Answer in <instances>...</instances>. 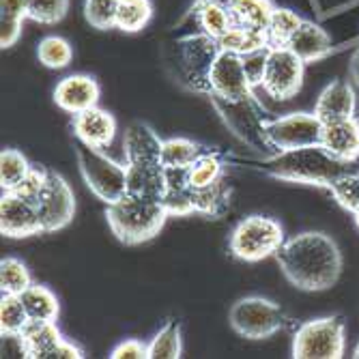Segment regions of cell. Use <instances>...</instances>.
<instances>
[{"instance_id": "cell-17", "label": "cell", "mask_w": 359, "mask_h": 359, "mask_svg": "<svg viewBox=\"0 0 359 359\" xmlns=\"http://www.w3.org/2000/svg\"><path fill=\"white\" fill-rule=\"evenodd\" d=\"M161 140L155 129L142 121L132 123L125 129L123 136V153H125V164H153V161H161Z\"/></svg>"}, {"instance_id": "cell-44", "label": "cell", "mask_w": 359, "mask_h": 359, "mask_svg": "<svg viewBox=\"0 0 359 359\" xmlns=\"http://www.w3.org/2000/svg\"><path fill=\"white\" fill-rule=\"evenodd\" d=\"M110 359H149V344L140 340H125L112 348Z\"/></svg>"}, {"instance_id": "cell-16", "label": "cell", "mask_w": 359, "mask_h": 359, "mask_svg": "<svg viewBox=\"0 0 359 359\" xmlns=\"http://www.w3.org/2000/svg\"><path fill=\"white\" fill-rule=\"evenodd\" d=\"M72 127L80 142L95 149H108L116 136V118L100 106L74 114Z\"/></svg>"}, {"instance_id": "cell-19", "label": "cell", "mask_w": 359, "mask_h": 359, "mask_svg": "<svg viewBox=\"0 0 359 359\" xmlns=\"http://www.w3.org/2000/svg\"><path fill=\"white\" fill-rule=\"evenodd\" d=\"M320 144L332 155L344 161L359 159V121L355 116L332 121L323 125Z\"/></svg>"}, {"instance_id": "cell-24", "label": "cell", "mask_w": 359, "mask_h": 359, "mask_svg": "<svg viewBox=\"0 0 359 359\" xmlns=\"http://www.w3.org/2000/svg\"><path fill=\"white\" fill-rule=\"evenodd\" d=\"M194 13H196V22H198L201 30L217 41L235 26L226 0H201V3L196 5Z\"/></svg>"}, {"instance_id": "cell-11", "label": "cell", "mask_w": 359, "mask_h": 359, "mask_svg": "<svg viewBox=\"0 0 359 359\" xmlns=\"http://www.w3.org/2000/svg\"><path fill=\"white\" fill-rule=\"evenodd\" d=\"M211 104L222 114L224 123L233 129L237 138H241L245 144L258 151L269 149L263 136V125L267 116L256 97H250V100H243V102H224V100H217V97H211Z\"/></svg>"}, {"instance_id": "cell-48", "label": "cell", "mask_w": 359, "mask_h": 359, "mask_svg": "<svg viewBox=\"0 0 359 359\" xmlns=\"http://www.w3.org/2000/svg\"><path fill=\"white\" fill-rule=\"evenodd\" d=\"M353 357H355V359H359V344H357V348H355V353H353Z\"/></svg>"}, {"instance_id": "cell-36", "label": "cell", "mask_w": 359, "mask_h": 359, "mask_svg": "<svg viewBox=\"0 0 359 359\" xmlns=\"http://www.w3.org/2000/svg\"><path fill=\"white\" fill-rule=\"evenodd\" d=\"M30 284L32 276L20 258L9 256L0 260V290L11 292V295H22Z\"/></svg>"}, {"instance_id": "cell-20", "label": "cell", "mask_w": 359, "mask_h": 359, "mask_svg": "<svg viewBox=\"0 0 359 359\" xmlns=\"http://www.w3.org/2000/svg\"><path fill=\"white\" fill-rule=\"evenodd\" d=\"M127 194L161 203L166 194V168L161 166V161L127 164Z\"/></svg>"}, {"instance_id": "cell-46", "label": "cell", "mask_w": 359, "mask_h": 359, "mask_svg": "<svg viewBox=\"0 0 359 359\" xmlns=\"http://www.w3.org/2000/svg\"><path fill=\"white\" fill-rule=\"evenodd\" d=\"M348 80L353 86L359 88V48L355 50V54L351 56V62H348Z\"/></svg>"}, {"instance_id": "cell-21", "label": "cell", "mask_w": 359, "mask_h": 359, "mask_svg": "<svg viewBox=\"0 0 359 359\" xmlns=\"http://www.w3.org/2000/svg\"><path fill=\"white\" fill-rule=\"evenodd\" d=\"M286 48L295 52L304 62H314L332 52V37L316 22L304 20L302 26L295 30V35L288 39Z\"/></svg>"}, {"instance_id": "cell-6", "label": "cell", "mask_w": 359, "mask_h": 359, "mask_svg": "<svg viewBox=\"0 0 359 359\" xmlns=\"http://www.w3.org/2000/svg\"><path fill=\"white\" fill-rule=\"evenodd\" d=\"M284 241V228L276 217L248 215L235 226L231 235V252L245 263H258V260L276 256Z\"/></svg>"}, {"instance_id": "cell-13", "label": "cell", "mask_w": 359, "mask_h": 359, "mask_svg": "<svg viewBox=\"0 0 359 359\" xmlns=\"http://www.w3.org/2000/svg\"><path fill=\"white\" fill-rule=\"evenodd\" d=\"M209 84H211L209 97H217V100H224V102H243V100H250V97H256L254 88L250 86L245 78L241 54L224 50V48L219 50L211 67Z\"/></svg>"}, {"instance_id": "cell-3", "label": "cell", "mask_w": 359, "mask_h": 359, "mask_svg": "<svg viewBox=\"0 0 359 359\" xmlns=\"http://www.w3.org/2000/svg\"><path fill=\"white\" fill-rule=\"evenodd\" d=\"M106 217L110 224V231L121 243L138 245L159 235L170 215L164 209V205L157 201L125 194L123 198L108 205Z\"/></svg>"}, {"instance_id": "cell-41", "label": "cell", "mask_w": 359, "mask_h": 359, "mask_svg": "<svg viewBox=\"0 0 359 359\" xmlns=\"http://www.w3.org/2000/svg\"><path fill=\"white\" fill-rule=\"evenodd\" d=\"M330 189L342 209H346L351 213L359 211V172L348 170L338 181H334Z\"/></svg>"}, {"instance_id": "cell-4", "label": "cell", "mask_w": 359, "mask_h": 359, "mask_svg": "<svg viewBox=\"0 0 359 359\" xmlns=\"http://www.w3.org/2000/svg\"><path fill=\"white\" fill-rule=\"evenodd\" d=\"M76 157L86 185L100 201L110 205L127 194V164H118L102 149L88 147L80 140L76 144Z\"/></svg>"}, {"instance_id": "cell-30", "label": "cell", "mask_w": 359, "mask_h": 359, "mask_svg": "<svg viewBox=\"0 0 359 359\" xmlns=\"http://www.w3.org/2000/svg\"><path fill=\"white\" fill-rule=\"evenodd\" d=\"M183 353L181 323L170 318L149 342V359H179Z\"/></svg>"}, {"instance_id": "cell-23", "label": "cell", "mask_w": 359, "mask_h": 359, "mask_svg": "<svg viewBox=\"0 0 359 359\" xmlns=\"http://www.w3.org/2000/svg\"><path fill=\"white\" fill-rule=\"evenodd\" d=\"M20 336L26 348V359H46L48 353L62 340L56 320H30Z\"/></svg>"}, {"instance_id": "cell-26", "label": "cell", "mask_w": 359, "mask_h": 359, "mask_svg": "<svg viewBox=\"0 0 359 359\" xmlns=\"http://www.w3.org/2000/svg\"><path fill=\"white\" fill-rule=\"evenodd\" d=\"M228 9H231L235 26L254 28V30H265L269 26L273 5L269 0H226Z\"/></svg>"}, {"instance_id": "cell-37", "label": "cell", "mask_w": 359, "mask_h": 359, "mask_svg": "<svg viewBox=\"0 0 359 359\" xmlns=\"http://www.w3.org/2000/svg\"><path fill=\"white\" fill-rule=\"evenodd\" d=\"M187 175H189L191 187H205V185H211L213 181L222 179L224 177V161H222L219 153H215V151L203 153L187 168Z\"/></svg>"}, {"instance_id": "cell-14", "label": "cell", "mask_w": 359, "mask_h": 359, "mask_svg": "<svg viewBox=\"0 0 359 359\" xmlns=\"http://www.w3.org/2000/svg\"><path fill=\"white\" fill-rule=\"evenodd\" d=\"M0 233L11 239H24L43 233L37 205L18 191H3L0 198Z\"/></svg>"}, {"instance_id": "cell-47", "label": "cell", "mask_w": 359, "mask_h": 359, "mask_svg": "<svg viewBox=\"0 0 359 359\" xmlns=\"http://www.w3.org/2000/svg\"><path fill=\"white\" fill-rule=\"evenodd\" d=\"M355 215V224H357V228H359V211L357 213H353Z\"/></svg>"}, {"instance_id": "cell-34", "label": "cell", "mask_w": 359, "mask_h": 359, "mask_svg": "<svg viewBox=\"0 0 359 359\" xmlns=\"http://www.w3.org/2000/svg\"><path fill=\"white\" fill-rule=\"evenodd\" d=\"M37 58L48 69H65L74 58V48L65 37L50 35V37H43L39 41Z\"/></svg>"}, {"instance_id": "cell-5", "label": "cell", "mask_w": 359, "mask_h": 359, "mask_svg": "<svg viewBox=\"0 0 359 359\" xmlns=\"http://www.w3.org/2000/svg\"><path fill=\"white\" fill-rule=\"evenodd\" d=\"M342 316H323L302 323L292 336L295 359H340L346 346Z\"/></svg>"}, {"instance_id": "cell-22", "label": "cell", "mask_w": 359, "mask_h": 359, "mask_svg": "<svg viewBox=\"0 0 359 359\" xmlns=\"http://www.w3.org/2000/svg\"><path fill=\"white\" fill-rule=\"evenodd\" d=\"M191 194L194 187L189 183L187 168H166V194L161 198V205H164L170 217L196 213Z\"/></svg>"}, {"instance_id": "cell-27", "label": "cell", "mask_w": 359, "mask_h": 359, "mask_svg": "<svg viewBox=\"0 0 359 359\" xmlns=\"http://www.w3.org/2000/svg\"><path fill=\"white\" fill-rule=\"evenodd\" d=\"M20 297L30 320H56L58 318V312H60L58 299L48 286L32 282Z\"/></svg>"}, {"instance_id": "cell-32", "label": "cell", "mask_w": 359, "mask_h": 359, "mask_svg": "<svg viewBox=\"0 0 359 359\" xmlns=\"http://www.w3.org/2000/svg\"><path fill=\"white\" fill-rule=\"evenodd\" d=\"M32 164L18 149H3L0 153V187L3 191H13L28 177Z\"/></svg>"}, {"instance_id": "cell-1", "label": "cell", "mask_w": 359, "mask_h": 359, "mask_svg": "<svg viewBox=\"0 0 359 359\" xmlns=\"http://www.w3.org/2000/svg\"><path fill=\"white\" fill-rule=\"evenodd\" d=\"M276 260L284 278L308 292L332 288L342 273L340 248L325 233H302L286 239L276 252Z\"/></svg>"}, {"instance_id": "cell-7", "label": "cell", "mask_w": 359, "mask_h": 359, "mask_svg": "<svg viewBox=\"0 0 359 359\" xmlns=\"http://www.w3.org/2000/svg\"><path fill=\"white\" fill-rule=\"evenodd\" d=\"M219 50V41L205 35V32L187 35L177 41V72L189 90L211 95L209 76Z\"/></svg>"}, {"instance_id": "cell-45", "label": "cell", "mask_w": 359, "mask_h": 359, "mask_svg": "<svg viewBox=\"0 0 359 359\" xmlns=\"http://www.w3.org/2000/svg\"><path fill=\"white\" fill-rule=\"evenodd\" d=\"M82 357H84V351H82L78 344L69 342L67 338H62V340L48 353L46 359H82Z\"/></svg>"}, {"instance_id": "cell-18", "label": "cell", "mask_w": 359, "mask_h": 359, "mask_svg": "<svg viewBox=\"0 0 359 359\" xmlns=\"http://www.w3.org/2000/svg\"><path fill=\"white\" fill-rule=\"evenodd\" d=\"M355 108H357L355 86L351 82L336 80V82L325 86L323 93L318 95L316 106H314V114L325 125V123H332V121L355 116Z\"/></svg>"}, {"instance_id": "cell-35", "label": "cell", "mask_w": 359, "mask_h": 359, "mask_svg": "<svg viewBox=\"0 0 359 359\" xmlns=\"http://www.w3.org/2000/svg\"><path fill=\"white\" fill-rule=\"evenodd\" d=\"M30 323L20 295L3 292L0 297V334H22Z\"/></svg>"}, {"instance_id": "cell-38", "label": "cell", "mask_w": 359, "mask_h": 359, "mask_svg": "<svg viewBox=\"0 0 359 359\" xmlns=\"http://www.w3.org/2000/svg\"><path fill=\"white\" fill-rule=\"evenodd\" d=\"M304 18H299L295 11L284 9V7H276L267 26V37H269V46H286L288 39L295 35V30L302 26Z\"/></svg>"}, {"instance_id": "cell-15", "label": "cell", "mask_w": 359, "mask_h": 359, "mask_svg": "<svg viewBox=\"0 0 359 359\" xmlns=\"http://www.w3.org/2000/svg\"><path fill=\"white\" fill-rule=\"evenodd\" d=\"M100 84L93 76L86 74H74L62 78L54 88V104L69 114H80L88 108H95L100 104Z\"/></svg>"}, {"instance_id": "cell-42", "label": "cell", "mask_w": 359, "mask_h": 359, "mask_svg": "<svg viewBox=\"0 0 359 359\" xmlns=\"http://www.w3.org/2000/svg\"><path fill=\"white\" fill-rule=\"evenodd\" d=\"M269 52H271V46L254 50V52H248V54H241L243 72H245V78H248L252 88L263 86L265 72H267V62H269Z\"/></svg>"}, {"instance_id": "cell-40", "label": "cell", "mask_w": 359, "mask_h": 359, "mask_svg": "<svg viewBox=\"0 0 359 359\" xmlns=\"http://www.w3.org/2000/svg\"><path fill=\"white\" fill-rule=\"evenodd\" d=\"M116 7L118 0H86L84 18L97 30L116 28Z\"/></svg>"}, {"instance_id": "cell-28", "label": "cell", "mask_w": 359, "mask_h": 359, "mask_svg": "<svg viewBox=\"0 0 359 359\" xmlns=\"http://www.w3.org/2000/svg\"><path fill=\"white\" fill-rule=\"evenodd\" d=\"M209 147L187 138H168L161 144V166L164 168H189Z\"/></svg>"}, {"instance_id": "cell-29", "label": "cell", "mask_w": 359, "mask_h": 359, "mask_svg": "<svg viewBox=\"0 0 359 359\" xmlns=\"http://www.w3.org/2000/svg\"><path fill=\"white\" fill-rule=\"evenodd\" d=\"M24 20H28L26 0H0V46L3 50L18 43Z\"/></svg>"}, {"instance_id": "cell-39", "label": "cell", "mask_w": 359, "mask_h": 359, "mask_svg": "<svg viewBox=\"0 0 359 359\" xmlns=\"http://www.w3.org/2000/svg\"><path fill=\"white\" fill-rule=\"evenodd\" d=\"M69 11V0H26V15L37 24H56Z\"/></svg>"}, {"instance_id": "cell-33", "label": "cell", "mask_w": 359, "mask_h": 359, "mask_svg": "<svg viewBox=\"0 0 359 359\" xmlns=\"http://www.w3.org/2000/svg\"><path fill=\"white\" fill-rule=\"evenodd\" d=\"M219 46L224 50H231V52H237V54H248V52H254V50H260V48H267L269 37H267L265 30L233 26L219 39Z\"/></svg>"}, {"instance_id": "cell-25", "label": "cell", "mask_w": 359, "mask_h": 359, "mask_svg": "<svg viewBox=\"0 0 359 359\" xmlns=\"http://www.w3.org/2000/svg\"><path fill=\"white\" fill-rule=\"evenodd\" d=\"M191 198L196 213H203L207 217H222L228 211V207H231V185L222 177L211 185L194 187Z\"/></svg>"}, {"instance_id": "cell-8", "label": "cell", "mask_w": 359, "mask_h": 359, "mask_svg": "<svg viewBox=\"0 0 359 359\" xmlns=\"http://www.w3.org/2000/svg\"><path fill=\"white\" fill-rule=\"evenodd\" d=\"M231 327L248 340H265L286 327L284 310L265 297H241L228 312Z\"/></svg>"}, {"instance_id": "cell-10", "label": "cell", "mask_w": 359, "mask_h": 359, "mask_svg": "<svg viewBox=\"0 0 359 359\" xmlns=\"http://www.w3.org/2000/svg\"><path fill=\"white\" fill-rule=\"evenodd\" d=\"M306 62L286 46H271L263 88L273 100H290L304 86Z\"/></svg>"}, {"instance_id": "cell-12", "label": "cell", "mask_w": 359, "mask_h": 359, "mask_svg": "<svg viewBox=\"0 0 359 359\" xmlns=\"http://www.w3.org/2000/svg\"><path fill=\"white\" fill-rule=\"evenodd\" d=\"M39 219L43 226V233H54L67 226L76 213V198L69 183L65 181L58 172L48 170L46 185L37 201Z\"/></svg>"}, {"instance_id": "cell-43", "label": "cell", "mask_w": 359, "mask_h": 359, "mask_svg": "<svg viewBox=\"0 0 359 359\" xmlns=\"http://www.w3.org/2000/svg\"><path fill=\"white\" fill-rule=\"evenodd\" d=\"M46 179H48V168L32 166V170L28 172V177H26V179L20 183V187L13 189V191H18L20 196H24L26 201H30V203H35V205H37L39 194H41L43 185H46Z\"/></svg>"}, {"instance_id": "cell-9", "label": "cell", "mask_w": 359, "mask_h": 359, "mask_svg": "<svg viewBox=\"0 0 359 359\" xmlns=\"http://www.w3.org/2000/svg\"><path fill=\"white\" fill-rule=\"evenodd\" d=\"M320 134L323 123L314 112H292L280 118H267L263 125L265 142L276 151L320 144Z\"/></svg>"}, {"instance_id": "cell-2", "label": "cell", "mask_w": 359, "mask_h": 359, "mask_svg": "<svg viewBox=\"0 0 359 359\" xmlns=\"http://www.w3.org/2000/svg\"><path fill=\"white\" fill-rule=\"evenodd\" d=\"M258 170L280 181L332 187L334 181L351 170V161L338 159L323 144H310L290 151H278L276 155L260 161Z\"/></svg>"}, {"instance_id": "cell-31", "label": "cell", "mask_w": 359, "mask_h": 359, "mask_svg": "<svg viewBox=\"0 0 359 359\" xmlns=\"http://www.w3.org/2000/svg\"><path fill=\"white\" fill-rule=\"evenodd\" d=\"M153 18L151 0H118L116 28L123 32H140Z\"/></svg>"}]
</instances>
